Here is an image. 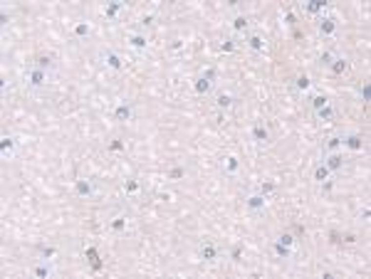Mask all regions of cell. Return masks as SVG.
I'll return each mask as SVG.
<instances>
[{
  "label": "cell",
  "mask_w": 371,
  "mask_h": 279,
  "mask_svg": "<svg viewBox=\"0 0 371 279\" xmlns=\"http://www.w3.org/2000/svg\"><path fill=\"white\" fill-rule=\"evenodd\" d=\"M22 82H25L30 89H42V87H47V82H50V72H47V69H40L37 64H32V67H27V69L22 72Z\"/></svg>",
  "instance_id": "obj_1"
},
{
  "label": "cell",
  "mask_w": 371,
  "mask_h": 279,
  "mask_svg": "<svg viewBox=\"0 0 371 279\" xmlns=\"http://www.w3.org/2000/svg\"><path fill=\"white\" fill-rule=\"evenodd\" d=\"M99 60H102V64H104L106 69H111V72H122V69H124V60H122V55H119V52H114L111 47L102 50V52H99Z\"/></svg>",
  "instance_id": "obj_2"
},
{
  "label": "cell",
  "mask_w": 371,
  "mask_h": 279,
  "mask_svg": "<svg viewBox=\"0 0 371 279\" xmlns=\"http://www.w3.org/2000/svg\"><path fill=\"white\" fill-rule=\"evenodd\" d=\"M245 208H247V213H252V215L265 213V210H268V195H263V193H250V195L245 198Z\"/></svg>",
  "instance_id": "obj_3"
},
{
  "label": "cell",
  "mask_w": 371,
  "mask_h": 279,
  "mask_svg": "<svg viewBox=\"0 0 371 279\" xmlns=\"http://www.w3.org/2000/svg\"><path fill=\"white\" fill-rule=\"evenodd\" d=\"M245 45H247V50H250L252 55H265V52H268V40L260 35V32H247Z\"/></svg>",
  "instance_id": "obj_4"
},
{
  "label": "cell",
  "mask_w": 371,
  "mask_h": 279,
  "mask_svg": "<svg viewBox=\"0 0 371 279\" xmlns=\"http://www.w3.org/2000/svg\"><path fill=\"white\" fill-rule=\"evenodd\" d=\"M337 30H339L337 18H331V15H322V18H319V22H317V32H319L322 37H334V35H337Z\"/></svg>",
  "instance_id": "obj_5"
},
{
  "label": "cell",
  "mask_w": 371,
  "mask_h": 279,
  "mask_svg": "<svg viewBox=\"0 0 371 279\" xmlns=\"http://www.w3.org/2000/svg\"><path fill=\"white\" fill-rule=\"evenodd\" d=\"M114 119L117 121H122V124H126V121H131L134 119V106H131V101H126V99H119L117 104H114Z\"/></svg>",
  "instance_id": "obj_6"
},
{
  "label": "cell",
  "mask_w": 371,
  "mask_h": 279,
  "mask_svg": "<svg viewBox=\"0 0 371 279\" xmlns=\"http://www.w3.org/2000/svg\"><path fill=\"white\" fill-rule=\"evenodd\" d=\"M198 257H201L203 262H218V259H220V250H218L215 242L206 240V242H201V247H198Z\"/></svg>",
  "instance_id": "obj_7"
},
{
  "label": "cell",
  "mask_w": 371,
  "mask_h": 279,
  "mask_svg": "<svg viewBox=\"0 0 371 279\" xmlns=\"http://www.w3.org/2000/svg\"><path fill=\"white\" fill-rule=\"evenodd\" d=\"M52 274H55V269H52V264L47 259H37L30 267V277H35V279H50Z\"/></svg>",
  "instance_id": "obj_8"
},
{
  "label": "cell",
  "mask_w": 371,
  "mask_h": 279,
  "mask_svg": "<svg viewBox=\"0 0 371 279\" xmlns=\"http://www.w3.org/2000/svg\"><path fill=\"white\" fill-rule=\"evenodd\" d=\"M74 195L82 198V200H89V198L94 195V183L89 178H77L74 180Z\"/></svg>",
  "instance_id": "obj_9"
},
{
  "label": "cell",
  "mask_w": 371,
  "mask_h": 279,
  "mask_svg": "<svg viewBox=\"0 0 371 279\" xmlns=\"http://www.w3.org/2000/svg\"><path fill=\"white\" fill-rule=\"evenodd\" d=\"M250 139H252V143H257V146H268V143H270V131H268V126H265V124H255V126L250 129Z\"/></svg>",
  "instance_id": "obj_10"
},
{
  "label": "cell",
  "mask_w": 371,
  "mask_h": 279,
  "mask_svg": "<svg viewBox=\"0 0 371 279\" xmlns=\"http://www.w3.org/2000/svg\"><path fill=\"white\" fill-rule=\"evenodd\" d=\"M126 42H129L131 50L146 52V47H148V37H146L144 32H129V35H126Z\"/></svg>",
  "instance_id": "obj_11"
},
{
  "label": "cell",
  "mask_w": 371,
  "mask_h": 279,
  "mask_svg": "<svg viewBox=\"0 0 371 279\" xmlns=\"http://www.w3.org/2000/svg\"><path fill=\"white\" fill-rule=\"evenodd\" d=\"M0 158H3V161H13L15 158V139L8 136V134L0 139Z\"/></svg>",
  "instance_id": "obj_12"
},
{
  "label": "cell",
  "mask_w": 371,
  "mask_h": 279,
  "mask_svg": "<svg viewBox=\"0 0 371 279\" xmlns=\"http://www.w3.org/2000/svg\"><path fill=\"white\" fill-rule=\"evenodd\" d=\"M342 146L354 151V153H359V151H364V136L361 134H344L342 136Z\"/></svg>",
  "instance_id": "obj_13"
},
{
  "label": "cell",
  "mask_w": 371,
  "mask_h": 279,
  "mask_svg": "<svg viewBox=\"0 0 371 279\" xmlns=\"http://www.w3.org/2000/svg\"><path fill=\"white\" fill-rule=\"evenodd\" d=\"M220 171L226 173V176H235V173L240 171V158L233 156V153H228V156L220 161Z\"/></svg>",
  "instance_id": "obj_14"
},
{
  "label": "cell",
  "mask_w": 371,
  "mask_h": 279,
  "mask_svg": "<svg viewBox=\"0 0 371 279\" xmlns=\"http://www.w3.org/2000/svg\"><path fill=\"white\" fill-rule=\"evenodd\" d=\"M322 163H324L331 173H339V171L344 168V153H327Z\"/></svg>",
  "instance_id": "obj_15"
},
{
  "label": "cell",
  "mask_w": 371,
  "mask_h": 279,
  "mask_svg": "<svg viewBox=\"0 0 371 279\" xmlns=\"http://www.w3.org/2000/svg\"><path fill=\"white\" fill-rule=\"evenodd\" d=\"M122 10H124V3H122V0H109V3L102 8V15H104L106 20H117V18L122 15Z\"/></svg>",
  "instance_id": "obj_16"
},
{
  "label": "cell",
  "mask_w": 371,
  "mask_h": 279,
  "mask_svg": "<svg viewBox=\"0 0 371 279\" xmlns=\"http://www.w3.org/2000/svg\"><path fill=\"white\" fill-rule=\"evenodd\" d=\"M193 92H196L198 97H208V94L213 92V82H210V79H206L203 74H198V77L193 79Z\"/></svg>",
  "instance_id": "obj_17"
},
{
  "label": "cell",
  "mask_w": 371,
  "mask_h": 279,
  "mask_svg": "<svg viewBox=\"0 0 371 279\" xmlns=\"http://www.w3.org/2000/svg\"><path fill=\"white\" fill-rule=\"evenodd\" d=\"M230 30H233L235 35H247V30H250L247 15H245V13H238V15L233 18V22H230Z\"/></svg>",
  "instance_id": "obj_18"
},
{
  "label": "cell",
  "mask_w": 371,
  "mask_h": 279,
  "mask_svg": "<svg viewBox=\"0 0 371 279\" xmlns=\"http://www.w3.org/2000/svg\"><path fill=\"white\" fill-rule=\"evenodd\" d=\"M213 104H215V109H218V111H228V109L235 104V97H233L230 92H218Z\"/></svg>",
  "instance_id": "obj_19"
},
{
  "label": "cell",
  "mask_w": 371,
  "mask_h": 279,
  "mask_svg": "<svg viewBox=\"0 0 371 279\" xmlns=\"http://www.w3.org/2000/svg\"><path fill=\"white\" fill-rule=\"evenodd\" d=\"M72 35L77 37V40H87V37L92 35V22H87V20L72 22Z\"/></svg>",
  "instance_id": "obj_20"
},
{
  "label": "cell",
  "mask_w": 371,
  "mask_h": 279,
  "mask_svg": "<svg viewBox=\"0 0 371 279\" xmlns=\"http://www.w3.org/2000/svg\"><path fill=\"white\" fill-rule=\"evenodd\" d=\"M109 230L114 232V235H124V232L129 230V218H126V215L111 218V220H109Z\"/></svg>",
  "instance_id": "obj_21"
},
{
  "label": "cell",
  "mask_w": 371,
  "mask_h": 279,
  "mask_svg": "<svg viewBox=\"0 0 371 279\" xmlns=\"http://www.w3.org/2000/svg\"><path fill=\"white\" fill-rule=\"evenodd\" d=\"M122 190H124V195L126 198H136L139 193H141V183H139V178H124V183H122Z\"/></svg>",
  "instance_id": "obj_22"
},
{
  "label": "cell",
  "mask_w": 371,
  "mask_h": 279,
  "mask_svg": "<svg viewBox=\"0 0 371 279\" xmlns=\"http://www.w3.org/2000/svg\"><path fill=\"white\" fill-rule=\"evenodd\" d=\"M305 10L309 13V15H327V0H307L305 3Z\"/></svg>",
  "instance_id": "obj_23"
},
{
  "label": "cell",
  "mask_w": 371,
  "mask_h": 279,
  "mask_svg": "<svg viewBox=\"0 0 371 279\" xmlns=\"http://www.w3.org/2000/svg\"><path fill=\"white\" fill-rule=\"evenodd\" d=\"M312 178H314V183H319V185H322V183L331 180V171H329V168H327L324 163H319V166H317V168L312 171Z\"/></svg>",
  "instance_id": "obj_24"
},
{
  "label": "cell",
  "mask_w": 371,
  "mask_h": 279,
  "mask_svg": "<svg viewBox=\"0 0 371 279\" xmlns=\"http://www.w3.org/2000/svg\"><path fill=\"white\" fill-rule=\"evenodd\" d=\"M347 69H349V60H344V57H334L331 64H329V72H331V74H344Z\"/></svg>",
  "instance_id": "obj_25"
},
{
  "label": "cell",
  "mask_w": 371,
  "mask_h": 279,
  "mask_svg": "<svg viewBox=\"0 0 371 279\" xmlns=\"http://www.w3.org/2000/svg\"><path fill=\"white\" fill-rule=\"evenodd\" d=\"M294 89L300 92V94H305V92H309L312 89V79H309V74H300L294 79Z\"/></svg>",
  "instance_id": "obj_26"
},
{
  "label": "cell",
  "mask_w": 371,
  "mask_h": 279,
  "mask_svg": "<svg viewBox=\"0 0 371 279\" xmlns=\"http://www.w3.org/2000/svg\"><path fill=\"white\" fill-rule=\"evenodd\" d=\"M272 250H275V255H277L280 259H289V257H292V247L282 245L280 240H275V242H272Z\"/></svg>",
  "instance_id": "obj_27"
},
{
  "label": "cell",
  "mask_w": 371,
  "mask_h": 279,
  "mask_svg": "<svg viewBox=\"0 0 371 279\" xmlns=\"http://www.w3.org/2000/svg\"><path fill=\"white\" fill-rule=\"evenodd\" d=\"M275 190H277V180L268 178V180H263V183H260V190H257V193H263V195H268V198H270Z\"/></svg>",
  "instance_id": "obj_28"
},
{
  "label": "cell",
  "mask_w": 371,
  "mask_h": 279,
  "mask_svg": "<svg viewBox=\"0 0 371 279\" xmlns=\"http://www.w3.org/2000/svg\"><path fill=\"white\" fill-rule=\"evenodd\" d=\"M342 136H331L329 141H327V153H342Z\"/></svg>",
  "instance_id": "obj_29"
},
{
  "label": "cell",
  "mask_w": 371,
  "mask_h": 279,
  "mask_svg": "<svg viewBox=\"0 0 371 279\" xmlns=\"http://www.w3.org/2000/svg\"><path fill=\"white\" fill-rule=\"evenodd\" d=\"M106 151H109V153H124V151H126V143H124L122 139H111V141L106 143Z\"/></svg>",
  "instance_id": "obj_30"
},
{
  "label": "cell",
  "mask_w": 371,
  "mask_h": 279,
  "mask_svg": "<svg viewBox=\"0 0 371 279\" xmlns=\"http://www.w3.org/2000/svg\"><path fill=\"white\" fill-rule=\"evenodd\" d=\"M327 104H329V97H327V94H314V97H312V109H314V111L324 109Z\"/></svg>",
  "instance_id": "obj_31"
},
{
  "label": "cell",
  "mask_w": 371,
  "mask_h": 279,
  "mask_svg": "<svg viewBox=\"0 0 371 279\" xmlns=\"http://www.w3.org/2000/svg\"><path fill=\"white\" fill-rule=\"evenodd\" d=\"M57 257V247H52V245H42L40 247V259H55Z\"/></svg>",
  "instance_id": "obj_32"
},
{
  "label": "cell",
  "mask_w": 371,
  "mask_h": 279,
  "mask_svg": "<svg viewBox=\"0 0 371 279\" xmlns=\"http://www.w3.org/2000/svg\"><path fill=\"white\" fill-rule=\"evenodd\" d=\"M317 114V119H322V121H331L334 119V109H331V104H327L324 109H319V111H314Z\"/></svg>",
  "instance_id": "obj_33"
},
{
  "label": "cell",
  "mask_w": 371,
  "mask_h": 279,
  "mask_svg": "<svg viewBox=\"0 0 371 279\" xmlns=\"http://www.w3.org/2000/svg\"><path fill=\"white\" fill-rule=\"evenodd\" d=\"M359 99L361 101H371V82H364L359 87Z\"/></svg>",
  "instance_id": "obj_34"
},
{
  "label": "cell",
  "mask_w": 371,
  "mask_h": 279,
  "mask_svg": "<svg viewBox=\"0 0 371 279\" xmlns=\"http://www.w3.org/2000/svg\"><path fill=\"white\" fill-rule=\"evenodd\" d=\"M183 176H186V168H181V166H173V168L166 173V178H168V180H181Z\"/></svg>",
  "instance_id": "obj_35"
},
{
  "label": "cell",
  "mask_w": 371,
  "mask_h": 279,
  "mask_svg": "<svg viewBox=\"0 0 371 279\" xmlns=\"http://www.w3.org/2000/svg\"><path fill=\"white\" fill-rule=\"evenodd\" d=\"M223 55H230V52H235V40H226V42H220V47H218Z\"/></svg>",
  "instance_id": "obj_36"
},
{
  "label": "cell",
  "mask_w": 371,
  "mask_h": 279,
  "mask_svg": "<svg viewBox=\"0 0 371 279\" xmlns=\"http://www.w3.org/2000/svg\"><path fill=\"white\" fill-rule=\"evenodd\" d=\"M230 259H233V262H240V259H243V245H233V247H230Z\"/></svg>",
  "instance_id": "obj_37"
},
{
  "label": "cell",
  "mask_w": 371,
  "mask_h": 279,
  "mask_svg": "<svg viewBox=\"0 0 371 279\" xmlns=\"http://www.w3.org/2000/svg\"><path fill=\"white\" fill-rule=\"evenodd\" d=\"M201 74H203L206 79H210V82H213V84L218 82V72H215V67H206V69H203Z\"/></svg>",
  "instance_id": "obj_38"
},
{
  "label": "cell",
  "mask_w": 371,
  "mask_h": 279,
  "mask_svg": "<svg viewBox=\"0 0 371 279\" xmlns=\"http://www.w3.org/2000/svg\"><path fill=\"white\" fill-rule=\"evenodd\" d=\"M277 240H280L282 245H287V247H294V242H297V240H294V237H292L289 232H282V235L277 237Z\"/></svg>",
  "instance_id": "obj_39"
},
{
  "label": "cell",
  "mask_w": 371,
  "mask_h": 279,
  "mask_svg": "<svg viewBox=\"0 0 371 279\" xmlns=\"http://www.w3.org/2000/svg\"><path fill=\"white\" fill-rule=\"evenodd\" d=\"M154 20H156V15H154V13H144V15L139 18V22H141L144 27H148V25H154Z\"/></svg>",
  "instance_id": "obj_40"
},
{
  "label": "cell",
  "mask_w": 371,
  "mask_h": 279,
  "mask_svg": "<svg viewBox=\"0 0 371 279\" xmlns=\"http://www.w3.org/2000/svg\"><path fill=\"white\" fill-rule=\"evenodd\" d=\"M84 255H87V262H89V264H92V262H97V259H102V257H99V252H97V247H87V250H84Z\"/></svg>",
  "instance_id": "obj_41"
},
{
  "label": "cell",
  "mask_w": 371,
  "mask_h": 279,
  "mask_svg": "<svg viewBox=\"0 0 371 279\" xmlns=\"http://www.w3.org/2000/svg\"><path fill=\"white\" fill-rule=\"evenodd\" d=\"M331 60H334V55H331V52H322V57H319V64L329 69V64H331Z\"/></svg>",
  "instance_id": "obj_42"
},
{
  "label": "cell",
  "mask_w": 371,
  "mask_h": 279,
  "mask_svg": "<svg viewBox=\"0 0 371 279\" xmlns=\"http://www.w3.org/2000/svg\"><path fill=\"white\" fill-rule=\"evenodd\" d=\"M183 47H186L183 40H173V42L168 45V50H171V52H178V50H183Z\"/></svg>",
  "instance_id": "obj_43"
},
{
  "label": "cell",
  "mask_w": 371,
  "mask_h": 279,
  "mask_svg": "<svg viewBox=\"0 0 371 279\" xmlns=\"http://www.w3.org/2000/svg\"><path fill=\"white\" fill-rule=\"evenodd\" d=\"M35 64L40 67V69H50V57H37Z\"/></svg>",
  "instance_id": "obj_44"
},
{
  "label": "cell",
  "mask_w": 371,
  "mask_h": 279,
  "mask_svg": "<svg viewBox=\"0 0 371 279\" xmlns=\"http://www.w3.org/2000/svg\"><path fill=\"white\" fill-rule=\"evenodd\" d=\"M359 218H361V220H369V218H371V208H369V205H364V208L359 210Z\"/></svg>",
  "instance_id": "obj_45"
},
{
  "label": "cell",
  "mask_w": 371,
  "mask_h": 279,
  "mask_svg": "<svg viewBox=\"0 0 371 279\" xmlns=\"http://www.w3.org/2000/svg\"><path fill=\"white\" fill-rule=\"evenodd\" d=\"M342 240H344L347 245H354V242H356V237H354L351 232H347V235H342Z\"/></svg>",
  "instance_id": "obj_46"
},
{
  "label": "cell",
  "mask_w": 371,
  "mask_h": 279,
  "mask_svg": "<svg viewBox=\"0 0 371 279\" xmlns=\"http://www.w3.org/2000/svg\"><path fill=\"white\" fill-rule=\"evenodd\" d=\"M102 267H104V262H102V259H97V262H92V269H94V272H99Z\"/></svg>",
  "instance_id": "obj_47"
}]
</instances>
